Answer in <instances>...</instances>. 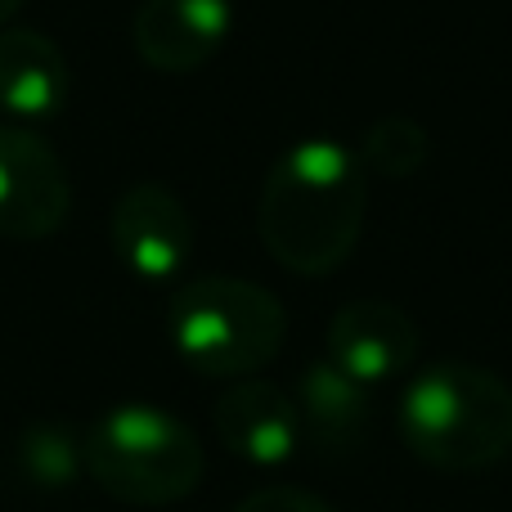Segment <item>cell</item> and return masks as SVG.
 Returning <instances> with one entry per match:
<instances>
[{
    "label": "cell",
    "instance_id": "4fadbf2b",
    "mask_svg": "<svg viewBox=\"0 0 512 512\" xmlns=\"http://www.w3.org/2000/svg\"><path fill=\"white\" fill-rule=\"evenodd\" d=\"M234 512H333V508L301 486H265V490H252Z\"/></svg>",
    "mask_w": 512,
    "mask_h": 512
},
{
    "label": "cell",
    "instance_id": "7a4b0ae2",
    "mask_svg": "<svg viewBox=\"0 0 512 512\" xmlns=\"http://www.w3.org/2000/svg\"><path fill=\"white\" fill-rule=\"evenodd\" d=\"M400 436L427 468H495L512 450V387L481 364H432L400 396Z\"/></svg>",
    "mask_w": 512,
    "mask_h": 512
},
{
    "label": "cell",
    "instance_id": "8992f818",
    "mask_svg": "<svg viewBox=\"0 0 512 512\" xmlns=\"http://www.w3.org/2000/svg\"><path fill=\"white\" fill-rule=\"evenodd\" d=\"M113 252L135 279L167 283L194 256V216L189 207L158 180H140L117 198L108 216Z\"/></svg>",
    "mask_w": 512,
    "mask_h": 512
},
{
    "label": "cell",
    "instance_id": "ba28073f",
    "mask_svg": "<svg viewBox=\"0 0 512 512\" xmlns=\"http://www.w3.org/2000/svg\"><path fill=\"white\" fill-rule=\"evenodd\" d=\"M418 355V328L391 301H351L328 324V360L355 378L360 387L391 382L414 364Z\"/></svg>",
    "mask_w": 512,
    "mask_h": 512
},
{
    "label": "cell",
    "instance_id": "6da1fadb",
    "mask_svg": "<svg viewBox=\"0 0 512 512\" xmlns=\"http://www.w3.org/2000/svg\"><path fill=\"white\" fill-rule=\"evenodd\" d=\"M369 212V171L355 149L310 135L270 167L256 203L265 252L301 279H324L351 261Z\"/></svg>",
    "mask_w": 512,
    "mask_h": 512
},
{
    "label": "cell",
    "instance_id": "8fae6325",
    "mask_svg": "<svg viewBox=\"0 0 512 512\" xmlns=\"http://www.w3.org/2000/svg\"><path fill=\"white\" fill-rule=\"evenodd\" d=\"M292 400H297V414H301V436L319 454H351L364 441V427H369V387L346 378L328 355L306 364Z\"/></svg>",
    "mask_w": 512,
    "mask_h": 512
},
{
    "label": "cell",
    "instance_id": "3957f363",
    "mask_svg": "<svg viewBox=\"0 0 512 512\" xmlns=\"http://www.w3.org/2000/svg\"><path fill=\"white\" fill-rule=\"evenodd\" d=\"M81 468L117 504L167 508L194 495L207 459L185 418L167 414L162 405L126 400L90 423L81 441Z\"/></svg>",
    "mask_w": 512,
    "mask_h": 512
},
{
    "label": "cell",
    "instance_id": "30bf717a",
    "mask_svg": "<svg viewBox=\"0 0 512 512\" xmlns=\"http://www.w3.org/2000/svg\"><path fill=\"white\" fill-rule=\"evenodd\" d=\"M72 72L63 50L36 27H5L0 32V113L18 126L45 122L68 104Z\"/></svg>",
    "mask_w": 512,
    "mask_h": 512
},
{
    "label": "cell",
    "instance_id": "277c9868",
    "mask_svg": "<svg viewBox=\"0 0 512 512\" xmlns=\"http://www.w3.org/2000/svg\"><path fill=\"white\" fill-rule=\"evenodd\" d=\"M176 355L203 378H248L283 351L288 310L270 288L234 274H203L176 288L167 306Z\"/></svg>",
    "mask_w": 512,
    "mask_h": 512
},
{
    "label": "cell",
    "instance_id": "5bb4252c",
    "mask_svg": "<svg viewBox=\"0 0 512 512\" xmlns=\"http://www.w3.org/2000/svg\"><path fill=\"white\" fill-rule=\"evenodd\" d=\"M18 9H23V0H0V32L9 27V18H14Z\"/></svg>",
    "mask_w": 512,
    "mask_h": 512
},
{
    "label": "cell",
    "instance_id": "52a82bcc",
    "mask_svg": "<svg viewBox=\"0 0 512 512\" xmlns=\"http://www.w3.org/2000/svg\"><path fill=\"white\" fill-rule=\"evenodd\" d=\"M234 32L230 0H140L131 23L135 54L153 72H198Z\"/></svg>",
    "mask_w": 512,
    "mask_h": 512
},
{
    "label": "cell",
    "instance_id": "9c48e42d",
    "mask_svg": "<svg viewBox=\"0 0 512 512\" xmlns=\"http://www.w3.org/2000/svg\"><path fill=\"white\" fill-rule=\"evenodd\" d=\"M216 436L252 468H279L301 450L297 400L265 378H239L212 409Z\"/></svg>",
    "mask_w": 512,
    "mask_h": 512
},
{
    "label": "cell",
    "instance_id": "7c38bea8",
    "mask_svg": "<svg viewBox=\"0 0 512 512\" xmlns=\"http://www.w3.org/2000/svg\"><path fill=\"white\" fill-rule=\"evenodd\" d=\"M355 158L369 171V180H414L432 158V135L414 117H382L364 131Z\"/></svg>",
    "mask_w": 512,
    "mask_h": 512
},
{
    "label": "cell",
    "instance_id": "5b68a950",
    "mask_svg": "<svg viewBox=\"0 0 512 512\" xmlns=\"http://www.w3.org/2000/svg\"><path fill=\"white\" fill-rule=\"evenodd\" d=\"M72 212V185L59 153L32 126H0V239L41 243Z\"/></svg>",
    "mask_w": 512,
    "mask_h": 512
}]
</instances>
